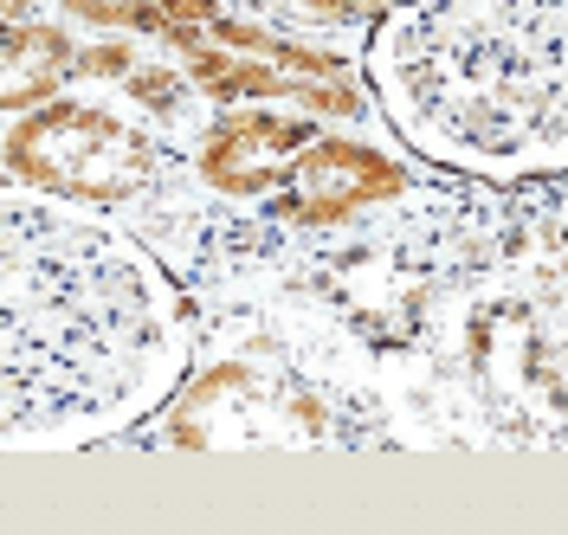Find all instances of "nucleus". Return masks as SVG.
Here are the masks:
<instances>
[{
	"label": "nucleus",
	"mask_w": 568,
	"mask_h": 535,
	"mask_svg": "<svg viewBox=\"0 0 568 535\" xmlns=\"http://www.w3.org/2000/svg\"><path fill=\"white\" fill-rule=\"evenodd\" d=\"M65 65H78V59H71V45L59 27H13L7 45H0V104L13 110V116L45 104L59 91Z\"/></svg>",
	"instance_id": "6"
},
{
	"label": "nucleus",
	"mask_w": 568,
	"mask_h": 535,
	"mask_svg": "<svg viewBox=\"0 0 568 535\" xmlns=\"http://www.w3.org/2000/svg\"><path fill=\"white\" fill-rule=\"evenodd\" d=\"M368 78L394 136L478 181L568 168V0H400Z\"/></svg>",
	"instance_id": "2"
},
{
	"label": "nucleus",
	"mask_w": 568,
	"mask_h": 535,
	"mask_svg": "<svg viewBox=\"0 0 568 535\" xmlns=\"http://www.w3.org/2000/svg\"><path fill=\"white\" fill-rule=\"evenodd\" d=\"M7 175L20 187L52 194V200L110 207V200H130L162 175V148L136 123H123L98 104H45L13 116Z\"/></svg>",
	"instance_id": "3"
},
{
	"label": "nucleus",
	"mask_w": 568,
	"mask_h": 535,
	"mask_svg": "<svg viewBox=\"0 0 568 535\" xmlns=\"http://www.w3.org/2000/svg\"><path fill=\"white\" fill-rule=\"evenodd\" d=\"M71 13L98 20V27H123V33H162L175 39L187 27H213L226 20L220 0H65Z\"/></svg>",
	"instance_id": "7"
},
{
	"label": "nucleus",
	"mask_w": 568,
	"mask_h": 535,
	"mask_svg": "<svg viewBox=\"0 0 568 535\" xmlns=\"http://www.w3.org/2000/svg\"><path fill=\"white\" fill-rule=\"evenodd\" d=\"M284 181L291 187H284L278 214L304 219V226H336V219L368 214V207H382L394 194H407V168L400 162H388L382 148H362V143H329V136L297 148Z\"/></svg>",
	"instance_id": "4"
},
{
	"label": "nucleus",
	"mask_w": 568,
	"mask_h": 535,
	"mask_svg": "<svg viewBox=\"0 0 568 535\" xmlns=\"http://www.w3.org/2000/svg\"><path fill=\"white\" fill-rule=\"evenodd\" d=\"M311 13H323V20H362L368 7H400V0H304Z\"/></svg>",
	"instance_id": "9"
},
{
	"label": "nucleus",
	"mask_w": 568,
	"mask_h": 535,
	"mask_svg": "<svg viewBox=\"0 0 568 535\" xmlns=\"http://www.w3.org/2000/svg\"><path fill=\"white\" fill-rule=\"evenodd\" d=\"M317 143V130L304 116H265V110H240L226 123H213L207 148H201V181L233 194V200H252V194H272L297 148Z\"/></svg>",
	"instance_id": "5"
},
{
	"label": "nucleus",
	"mask_w": 568,
	"mask_h": 535,
	"mask_svg": "<svg viewBox=\"0 0 568 535\" xmlns=\"http://www.w3.org/2000/svg\"><path fill=\"white\" fill-rule=\"evenodd\" d=\"M33 7H39V0H0V13H7V20H27Z\"/></svg>",
	"instance_id": "10"
},
{
	"label": "nucleus",
	"mask_w": 568,
	"mask_h": 535,
	"mask_svg": "<svg viewBox=\"0 0 568 535\" xmlns=\"http://www.w3.org/2000/svg\"><path fill=\"white\" fill-rule=\"evenodd\" d=\"M78 72H91V78H136L123 45H91V52H78Z\"/></svg>",
	"instance_id": "8"
},
{
	"label": "nucleus",
	"mask_w": 568,
	"mask_h": 535,
	"mask_svg": "<svg viewBox=\"0 0 568 535\" xmlns=\"http://www.w3.org/2000/svg\"><path fill=\"white\" fill-rule=\"evenodd\" d=\"M0 258L13 452L98 445L142 426L187 381V303L123 226L78 214V200H13Z\"/></svg>",
	"instance_id": "1"
}]
</instances>
